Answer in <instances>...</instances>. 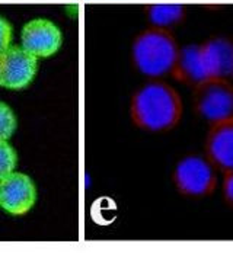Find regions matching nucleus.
Segmentation results:
<instances>
[{
  "instance_id": "obj_1",
  "label": "nucleus",
  "mask_w": 233,
  "mask_h": 253,
  "mask_svg": "<svg viewBox=\"0 0 233 253\" xmlns=\"http://www.w3.org/2000/svg\"><path fill=\"white\" fill-rule=\"evenodd\" d=\"M130 114L133 123L141 129L169 131L181 121V96L168 83L150 82L134 93Z\"/></svg>"
},
{
  "instance_id": "obj_2",
  "label": "nucleus",
  "mask_w": 233,
  "mask_h": 253,
  "mask_svg": "<svg viewBox=\"0 0 233 253\" xmlns=\"http://www.w3.org/2000/svg\"><path fill=\"white\" fill-rule=\"evenodd\" d=\"M133 61L136 69L147 77H162L172 73L180 47L169 29L149 28L133 42Z\"/></svg>"
},
{
  "instance_id": "obj_3",
  "label": "nucleus",
  "mask_w": 233,
  "mask_h": 253,
  "mask_svg": "<svg viewBox=\"0 0 233 253\" xmlns=\"http://www.w3.org/2000/svg\"><path fill=\"white\" fill-rule=\"evenodd\" d=\"M214 165L206 157L189 154L182 157L174 170V183L178 192L188 198H204L217 186Z\"/></svg>"
},
{
  "instance_id": "obj_4",
  "label": "nucleus",
  "mask_w": 233,
  "mask_h": 253,
  "mask_svg": "<svg viewBox=\"0 0 233 253\" xmlns=\"http://www.w3.org/2000/svg\"><path fill=\"white\" fill-rule=\"evenodd\" d=\"M194 108L210 124L233 118V84L228 79H208L194 87Z\"/></svg>"
},
{
  "instance_id": "obj_5",
  "label": "nucleus",
  "mask_w": 233,
  "mask_h": 253,
  "mask_svg": "<svg viewBox=\"0 0 233 253\" xmlns=\"http://www.w3.org/2000/svg\"><path fill=\"white\" fill-rule=\"evenodd\" d=\"M38 58L21 45H10L0 54V86L6 89H25L34 80Z\"/></svg>"
},
{
  "instance_id": "obj_6",
  "label": "nucleus",
  "mask_w": 233,
  "mask_h": 253,
  "mask_svg": "<svg viewBox=\"0 0 233 253\" xmlns=\"http://www.w3.org/2000/svg\"><path fill=\"white\" fill-rule=\"evenodd\" d=\"M37 201V188L32 179L12 172L0 180V207L12 215H24Z\"/></svg>"
},
{
  "instance_id": "obj_7",
  "label": "nucleus",
  "mask_w": 233,
  "mask_h": 253,
  "mask_svg": "<svg viewBox=\"0 0 233 253\" xmlns=\"http://www.w3.org/2000/svg\"><path fill=\"white\" fill-rule=\"evenodd\" d=\"M22 47L37 58H46L55 54L61 42V31L48 19H34L28 22L21 34Z\"/></svg>"
},
{
  "instance_id": "obj_8",
  "label": "nucleus",
  "mask_w": 233,
  "mask_h": 253,
  "mask_svg": "<svg viewBox=\"0 0 233 253\" xmlns=\"http://www.w3.org/2000/svg\"><path fill=\"white\" fill-rule=\"evenodd\" d=\"M206 156L223 173L233 170V118L211 124L206 138Z\"/></svg>"
},
{
  "instance_id": "obj_9",
  "label": "nucleus",
  "mask_w": 233,
  "mask_h": 253,
  "mask_svg": "<svg viewBox=\"0 0 233 253\" xmlns=\"http://www.w3.org/2000/svg\"><path fill=\"white\" fill-rule=\"evenodd\" d=\"M201 55L208 79L233 77V40L228 37H213L200 44Z\"/></svg>"
},
{
  "instance_id": "obj_10",
  "label": "nucleus",
  "mask_w": 233,
  "mask_h": 253,
  "mask_svg": "<svg viewBox=\"0 0 233 253\" xmlns=\"http://www.w3.org/2000/svg\"><path fill=\"white\" fill-rule=\"evenodd\" d=\"M172 75L182 83L194 87L208 80L200 44H191V45H185L184 48H180V54L175 67L172 70Z\"/></svg>"
},
{
  "instance_id": "obj_11",
  "label": "nucleus",
  "mask_w": 233,
  "mask_h": 253,
  "mask_svg": "<svg viewBox=\"0 0 233 253\" xmlns=\"http://www.w3.org/2000/svg\"><path fill=\"white\" fill-rule=\"evenodd\" d=\"M185 18V7L175 3H157L147 6V19L155 28L169 29L181 24Z\"/></svg>"
},
{
  "instance_id": "obj_12",
  "label": "nucleus",
  "mask_w": 233,
  "mask_h": 253,
  "mask_svg": "<svg viewBox=\"0 0 233 253\" xmlns=\"http://www.w3.org/2000/svg\"><path fill=\"white\" fill-rule=\"evenodd\" d=\"M18 156L7 140H0V180L15 172Z\"/></svg>"
},
{
  "instance_id": "obj_13",
  "label": "nucleus",
  "mask_w": 233,
  "mask_h": 253,
  "mask_svg": "<svg viewBox=\"0 0 233 253\" xmlns=\"http://www.w3.org/2000/svg\"><path fill=\"white\" fill-rule=\"evenodd\" d=\"M16 117L13 111L0 101V140H9L16 129Z\"/></svg>"
},
{
  "instance_id": "obj_14",
  "label": "nucleus",
  "mask_w": 233,
  "mask_h": 253,
  "mask_svg": "<svg viewBox=\"0 0 233 253\" xmlns=\"http://www.w3.org/2000/svg\"><path fill=\"white\" fill-rule=\"evenodd\" d=\"M10 41H12V26L4 18L0 16V54H3L10 47Z\"/></svg>"
},
{
  "instance_id": "obj_15",
  "label": "nucleus",
  "mask_w": 233,
  "mask_h": 253,
  "mask_svg": "<svg viewBox=\"0 0 233 253\" xmlns=\"http://www.w3.org/2000/svg\"><path fill=\"white\" fill-rule=\"evenodd\" d=\"M223 197L229 207L233 208V170L225 173L223 179Z\"/></svg>"
}]
</instances>
